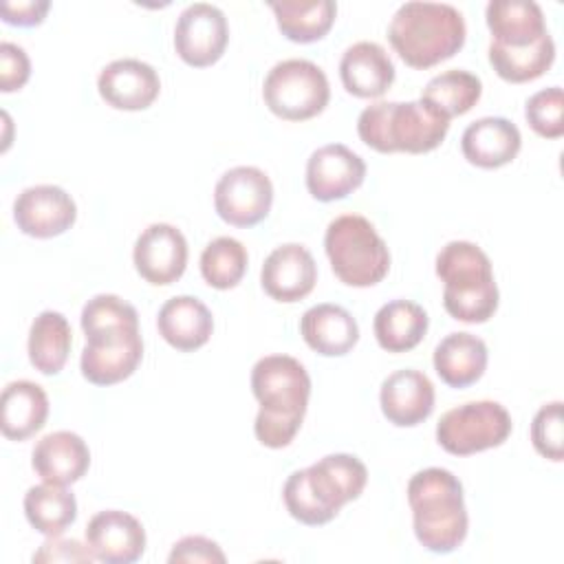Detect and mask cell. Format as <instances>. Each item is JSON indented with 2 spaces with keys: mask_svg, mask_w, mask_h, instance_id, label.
<instances>
[{
  "mask_svg": "<svg viewBox=\"0 0 564 564\" xmlns=\"http://www.w3.org/2000/svg\"><path fill=\"white\" fill-rule=\"evenodd\" d=\"M251 392L260 403L253 423L256 438L271 449L286 447L302 427L311 377L306 368L289 355H267L251 370Z\"/></svg>",
  "mask_w": 564,
  "mask_h": 564,
  "instance_id": "obj_1",
  "label": "cell"
},
{
  "mask_svg": "<svg viewBox=\"0 0 564 564\" xmlns=\"http://www.w3.org/2000/svg\"><path fill=\"white\" fill-rule=\"evenodd\" d=\"M414 535L432 553H452L467 538V509L460 480L443 467L416 471L408 482Z\"/></svg>",
  "mask_w": 564,
  "mask_h": 564,
  "instance_id": "obj_2",
  "label": "cell"
},
{
  "mask_svg": "<svg viewBox=\"0 0 564 564\" xmlns=\"http://www.w3.org/2000/svg\"><path fill=\"white\" fill-rule=\"evenodd\" d=\"M465 20L445 2H405L388 26V40L412 68H430L449 59L465 44Z\"/></svg>",
  "mask_w": 564,
  "mask_h": 564,
  "instance_id": "obj_3",
  "label": "cell"
},
{
  "mask_svg": "<svg viewBox=\"0 0 564 564\" xmlns=\"http://www.w3.org/2000/svg\"><path fill=\"white\" fill-rule=\"evenodd\" d=\"M449 130V119L423 99L377 101L357 119L359 139L381 152L423 154L438 148Z\"/></svg>",
  "mask_w": 564,
  "mask_h": 564,
  "instance_id": "obj_4",
  "label": "cell"
},
{
  "mask_svg": "<svg viewBox=\"0 0 564 564\" xmlns=\"http://www.w3.org/2000/svg\"><path fill=\"white\" fill-rule=\"evenodd\" d=\"M436 275L445 284V311L465 324H482L498 308V286L487 253L467 240L447 242L436 256Z\"/></svg>",
  "mask_w": 564,
  "mask_h": 564,
  "instance_id": "obj_5",
  "label": "cell"
},
{
  "mask_svg": "<svg viewBox=\"0 0 564 564\" xmlns=\"http://www.w3.org/2000/svg\"><path fill=\"white\" fill-rule=\"evenodd\" d=\"M324 249L339 282L357 289L375 286L390 269V253L372 223L359 214H341L328 223Z\"/></svg>",
  "mask_w": 564,
  "mask_h": 564,
  "instance_id": "obj_6",
  "label": "cell"
},
{
  "mask_svg": "<svg viewBox=\"0 0 564 564\" xmlns=\"http://www.w3.org/2000/svg\"><path fill=\"white\" fill-rule=\"evenodd\" d=\"M267 108L286 121H306L319 115L330 99L326 73L311 59H282L264 77Z\"/></svg>",
  "mask_w": 564,
  "mask_h": 564,
  "instance_id": "obj_7",
  "label": "cell"
},
{
  "mask_svg": "<svg viewBox=\"0 0 564 564\" xmlns=\"http://www.w3.org/2000/svg\"><path fill=\"white\" fill-rule=\"evenodd\" d=\"M511 414L498 401H469L447 410L436 423L438 445L454 456H469L502 445L511 434Z\"/></svg>",
  "mask_w": 564,
  "mask_h": 564,
  "instance_id": "obj_8",
  "label": "cell"
},
{
  "mask_svg": "<svg viewBox=\"0 0 564 564\" xmlns=\"http://www.w3.org/2000/svg\"><path fill=\"white\" fill-rule=\"evenodd\" d=\"M143 357L139 326H115L86 335L79 368L95 386H112L128 379Z\"/></svg>",
  "mask_w": 564,
  "mask_h": 564,
  "instance_id": "obj_9",
  "label": "cell"
},
{
  "mask_svg": "<svg viewBox=\"0 0 564 564\" xmlns=\"http://www.w3.org/2000/svg\"><path fill=\"white\" fill-rule=\"evenodd\" d=\"M273 203L271 178L253 165L227 170L214 187L216 214L234 227H253L267 218Z\"/></svg>",
  "mask_w": 564,
  "mask_h": 564,
  "instance_id": "obj_10",
  "label": "cell"
},
{
  "mask_svg": "<svg viewBox=\"0 0 564 564\" xmlns=\"http://www.w3.org/2000/svg\"><path fill=\"white\" fill-rule=\"evenodd\" d=\"M229 42V24L225 13L209 2L187 4L174 26V48L178 57L194 66L205 68L216 64Z\"/></svg>",
  "mask_w": 564,
  "mask_h": 564,
  "instance_id": "obj_11",
  "label": "cell"
},
{
  "mask_svg": "<svg viewBox=\"0 0 564 564\" xmlns=\"http://www.w3.org/2000/svg\"><path fill=\"white\" fill-rule=\"evenodd\" d=\"M132 260L145 282L154 286L172 284L187 267V240L174 225L152 223L139 234Z\"/></svg>",
  "mask_w": 564,
  "mask_h": 564,
  "instance_id": "obj_12",
  "label": "cell"
},
{
  "mask_svg": "<svg viewBox=\"0 0 564 564\" xmlns=\"http://www.w3.org/2000/svg\"><path fill=\"white\" fill-rule=\"evenodd\" d=\"M77 205L70 194L57 185H33L18 194L13 220L18 229L33 238H53L73 227Z\"/></svg>",
  "mask_w": 564,
  "mask_h": 564,
  "instance_id": "obj_13",
  "label": "cell"
},
{
  "mask_svg": "<svg viewBox=\"0 0 564 564\" xmlns=\"http://www.w3.org/2000/svg\"><path fill=\"white\" fill-rule=\"evenodd\" d=\"M304 478L328 520H333L346 502L361 496L368 469L352 454H328L306 467Z\"/></svg>",
  "mask_w": 564,
  "mask_h": 564,
  "instance_id": "obj_14",
  "label": "cell"
},
{
  "mask_svg": "<svg viewBox=\"0 0 564 564\" xmlns=\"http://www.w3.org/2000/svg\"><path fill=\"white\" fill-rule=\"evenodd\" d=\"M366 178V163L341 143L317 148L306 163V189L322 203L352 194Z\"/></svg>",
  "mask_w": 564,
  "mask_h": 564,
  "instance_id": "obj_15",
  "label": "cell"
},
{
  "mask_svg": "<svg viewBox=\"0 0 564 564\" xmlns=\"http://www.w3.org/2000/svg\"><path fill=\"white\" fill-rule=\"evenodd\" d=\"M86 544L99 562L132 564L145 551V529L128 511L106 509L90 518Z\"/></svg>",
  "mask_w": 564,
  "mask_h": 564,
  "instance_id": "obj_16",
  "label": "cell"
},
{
  "mask_svg": "<svg viewBox=\"0 0 564 564\" xmlns=\"http://www.w3.org/2000/svg\"><path fill=\"white\" fill-rule=\"evenodd\" d=\"M101 99L117 110H145L161 93L159 73L134 57L115 59L97 77Z\"/></svg>",
  "mask_w": 564,
  "mask_h": 564,
  "instance_id": "obj_17",
  "label": "cell"
},
{
  "mask_svg": "<svg viewBox=\"0 0 564 564\" xmlns=\"http://www.w3.org/2000/svg\"><path fill=\"white\" fill-rule=\"evenodd\" d=\"M262 289L278 302L306 297L317 282V264L304 245L286 242L275 247L260 271Z\"/></svg>",
  "mask_w": 564,
  "mask_h": 564,
  "instance_id": "obj_18",
  "label": "cell"
},
{
  "mask_svg": "<svg viewBox=\"0 0 564 564\" xmlns=\"http://www.w3.org/2000/svg\"><path fill=\"white\" fill-rule=\"evenodd\" d=\"M383 416L397 427H414L434 410V386L427 375L405 368L388 375L379 390Z\"/></svg>",
  "mask_w": 564,
  "mask_h": 564,
  "instance_id": "obj_19",
  "label": "cell"
},
{
  "mask_svg": "<svg viewBox=\"0 0 564 564\" xmlns=\"http://www.w3.org/2000/svg\"><path fill=\"white\" fill-rule=\"evenodd\" d=\"M35 474L51 485H73L90 467V449L86 441L68 430H57L42 436L31 454Z\"/></svg>",
  "mask_w": 564,
  "mask_h": 564,
  "instance_id": "obj_20",
  "label": "cell"
},
{
  "mask_svg": "<svg viewBox=\"0 0 564 564\" xmlns=\"http://www.w3.org/2000/svg\"><path fill=\"white\" fill-rule=\"evenodd\" d=\"M522 145L520 130L505 117H482L471 121L463 137V156L482 170H494L511 163Z\"/></svg>",
  "mask_w": 564,
  "mask_h": 564,
  "instance_id": "obj_21",
  "label": "cell"
},
{
  "mask_svg": "<svg viewBox=\"0 0 564 564\" xmlns=\"http://www.w3.org/2000/svg\"><path fill=\"white\" fill-rule=\"evenodd\" d=\"M339 77L350 95L375 99L392 86L394 64L381 44L364 40L344 51Z\"/></svg>",
  "mask_w": 564,
  "mask_h": 564,
  "instance_id": "obj_22",
  "label": "cell"
},
{
  "mask_svg": "<svg viewBox=\"0 0 564 564\" xmlns=\"http://www.w3.org/2000/svg\"><path fill=\"white\" fill-rule=\"evenodd\" d=\"M156 328L172 348L192 352L205 346L212 337L214 317L198 297L176 295L159 308Z\"/></svg>",
  "mask_w": 564,
  "mask_h": 564,
  "instance_id": "obj_23",
  "label": "cell"
},
{
  "mask_svg": "<svg viewBox=\"0 0 564 564\" xmlns=\"http://www.w3.org/2000/svg\"><path fill=\"white\" fill-rule=\"evenodd\" d=\"M300 333L308 348L324 357H341L359 341L355 317L337 304L311 306L300 319Z\"/></svg>",
  "mask_w": 564,
  "mask_h": 564,
  "instance_id": "obj_24",
  "label": "cell"
},
{
  "mask_svg": "<svg viewBox=\"0 0 564 564\" xmlns=\"http://www.w3.org/2000/svg\"><path fill=\"white\" fill-rule=\"evenodd\" d=\"M48 416V397L42 386L20 379L4 386L0 397V427L9 441H26Z\"/></svg>",
  "mask_w": 564,
  "mask_h": 564,
  "instance_id": "obj_25",
  "label": "cell"
},
{
  "mask_svg": "<svg viewBox=\"0 0 564 564\" xmlns=\"http://www.w3.org/2000/svg\"><path fill=\"white\" fill-rule=\"evenodd\" d=\"M434 370L449 388L476 383L487 368V346L471 333H449L434 348Z\"/></svg>",
  "mask_w": 564,
  "mask_h": 564,
  "instance_id": "obj_26",
  "label": "cell"
},
{
  "mask_svg": "<svg viewBox=\"0 0 564 564\" xmlns=\"http://www.w3.org/2000/svg\"><path fill=\"white\" fill-rule=\"evenodd\" d=\"M485 18L491 42L500 46H527L549 33L540 4L531 0H491Z\"/></svg>",
  "mask_w": 564,
  "mask_h": 564,
  "instance_id": "obj_27",
  "label": "cell"
},
{
  "mask_svg": "<svg viewBox=\"0 0 564 564\" xmlns=\"http://www.w3.org/2000/svg\"><path fill=\"white\" fill-rule=\"evenodd\" d=\"M377 344L388 352H408L421 344L427 333V313L410 300L383 304L372 322Z\"/></svg>",
  "mask_w": 564,
  "mask_h": 564,
  "instance_id": "obj_28",
  "label": "cell"
},
{
  "mask_svg": "<svg viewBox=\"0 0 564 564\" xmlns=\"http://www.w3.org/2000/svg\"><path fill=\"white\" fill-rule=\"evenodd\" d=\"M70 324L57 311H42L29 330V361L42 375H57L70 352Z\"/></svg>",
  "mask_w": 564,
  "mask_h": 564,
  "instance_id": "obj_29",
  "label": "cell"
},
{
  "mask_svg": "<svg viewBox=\"0 0 564 564\" xmlns=\"http://www.w3.org/2000/svg\"><path fill=\"white\" fill-rule=\"evenodd\" d=\"M269 7L275 13L282 35L297 44L322 40L337 15V4L333 0H282L269 2Z\"/></svg>",
  "mask_w": 564,
  "mask_h": 564,
  "instance_id": "obj_30",
  "label": "cell"
},
{
  "mask_svg": "<svg viewBox=\"0 0 564 564\" xmlns=\"http://www.w3.org/2000/svg\"><path fill=\"white\" fill-rule=\"evenodd\" d=\"M24 516L42 535H62L77 518V500L62 485H35L24 494Z\"/></svg>",
  "mask_w": 564,
  "mask_h": 564,
  "instance_id": "obj_31",
  "label": "cell"
},
{
  "mask_svg": "<svg viewBox=\"0 0 564 564\" xmlns=\"http://www.w3.org/2000/svg\"><path fill=\"white\" fill-rule=\"evenodd\" d=\"M553 59L555 44L549 33L527 46H500L496 42L489 44V64L494 66L498 77L511 84L538 79L551 68Z\"/></svg>",
  "mask_w": 564,
  "mask_h": 564,
  "instance_id": "obj_32",
  "label": "cell"
},
{
  "mask_svg": "<svg viewBox=\"0 0 564 564\" xmlns=\"http://www.w3.org/2000/svg\"><path fill=\"white\" fill-rule=\"evenodd\" d=\"M480 95H482V84L474 73L463 68H452L432 77L425 84L421 99L434 106L441 115H445L452 121V117L469 112L478 104Z\"/></svg>",
  "mask_w": 564,
  "mask_h": 564,
  "instance_id": "obj_33",
  "label": "cell"
},
{
  "mask_svg": "<svg viewBox=\"0 0 564 564\" xmlns=\"http://www.w3.org/2000/svg\"><path fill=\"white\" fill-rule=\"evenodd\" d=\"M247 271V249L231 236L214 238L200 253V275L214 289H234Z\"/></svg>",
  "mask_w": 564,
  "mask_h": 564,
  "instance_id": "obj_34",
  "label": "cell"
},
{
  "mask_svg": "<svg viewBox=\"0 0 564 564\" xmlns=\"http://www.w3.org/2000/svg\"><path fill=\"white\" fill-rule=\"evenodd\" d=\"M524 117L535 134L560 139L564 134V93L560 86L538 90L527 99Z\"/></svg>",
  "mask_w": 564,
  "mask_h": 564,
  "instance_id": "obj_35",
  "label": "cell"
},
{
  "mask_svg": "<svg viewBox=\"0 0 564 564\" xmlns=\"http://www.w3.org/2000/svg\"><path fill=\"white\" fill-rule=\"evenodd\" d=\"M115 326H139V315L132 304L119 295L101 293L90 297L82 308V328L84 333H95Z\"/></svg>",
  "mask_w": 564,
  "mask_h": 564,
  "instance_id": "obj_36",
  "label": "cell"
},
{
  "mask_svg": "<svg viewBox=\"0 0 564 564\" xmlns=\"http://www.w3.org/2000/svg\"><path fill=\"white\" fill-rule=\"evenodd\" d=\"M531 443L535 452L553 463L564 458V427H562V401L542 405L531 423Z\"/></svg>",
  "mask_w": 564,
  "mask_h": 564,
  "instance_id": "obj_37",
  "label": "cell"
},
{
  "mask_svg": "<svg viewBox=\"0 0 564 564\" xmlns=\"http://www.w3.org/2000/svg\"><path fill=\"white\" fill-rule=\"evenodd\" d=\"M31 75V62L22 46L13 42L0 44V90L13 93L20 90Z\"/></svg>",
  "mask_w": 564,
  "mask_h": 564,
  "instance_id": "obj_38",
  "label": "cell"
},
{
  "mask_svg": "<svg viewBox=\"0 0 564 564\" xmlns=\"http://www.w3.org/2000/svg\"><path fill=\"white\" fill-rule=\"evenodd\" d=\"M225 560L227 557H225L223 549L205 535H185V538H181L167 555L170 564H176V562H205V564L218 562V564H223Z\"/></svg>",
  "mask_w": 564,
  "mask_h": 564,
  "instance_id": "obj_39",
  "label": "cell"
},
{
  "mask_svg": "<svg viewBox=\"0 0 564 564\" xmlns=\"http://www.w3.org/2000/svg\"><path fill=\"white\" fill-rule=\"evenodd\" d=\"M95 560V555L90 553L88 544L84 546L79 540H66L59 535H51L48 540H44L40 544V549L33 553V562H46V564H55V562H90Z\"/></svg>",
  "mask_w": 564,
  "mask_h": 564,
  "instance_id": "obj_40",
  "label": "cell"
},
{
  "mask_svg": "<svg viewBox=\"0 0 564 564\" xmlns=\"http://www.w3.org/2000/svg\"><path fill=\"white\" fill-rule=\"evenodd\" d=\"M48 7H51L48 0H18V2L4 0L0 4V11H2V20L7 24L35 26L44 20Z\"/></svg>",
  "mask_w": 564,
  "mask_h": 564,
  "instance_id": "obj_41",
  "label": "cell"
}]
</instances>
